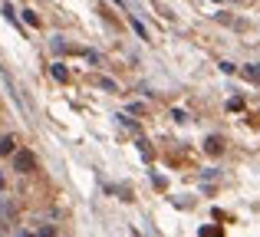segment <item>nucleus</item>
<instances>
[{"label": "nucleus", "instance_id": "obj_1", "mask_svg": "<svg viewBox=\"0 0 260 237\" xmlns=\"http://www.w3.org/2000/svg\"><path fill=\"white\" fill-rule=\"evenodd\" d=\"M10 158H13V172H23V175H30L33 168H37V158H33L30 152H23V148H20V152H13Z\"/></svg>", "mask_w": 260, "mask_h": 237}, {"label": "nucleus", "instance_id": "obj_2", "mask_svg": "<svg viewBox=\"0 0 260 237\" xmlns=\"http://www.w3.org/2000/svg\"><path fill=\"white\" fill-rule=\"evenodd\" d=\"M13 152H17V139H13V135H0V155L7 158V155H13Z\"/></svg>", "mask_w": 260, "mask_h": 237}, {"label": "nucleus", "instance_id": "obj_3", "mask_svg": "<svg viewBox=\"0 0 260 237\" xmlns=\"http://www.w3.org/2000/svg\"><path fill=\"white\" fill-rule=\"evenodd\" d=\"M221 148H224V142L217 139V135H211V139L204 142V152H208V155H221Z\"/></svg>", "mask_w": 260, "mask_h": 237}, {"label": "nucleus", "instance_id": "obj_4", "mask_svg": "<svg viewBox=\"0 0 260 237\" xmlns=\"http://www.w3.org/2000/svg\"><path fill=\"white\" fill-rule=\"evenodd\" d=\"M92 83L99 86V89H106V92H119V86H115L112 79H102V76H99V79H92Z\"/></svg>", "mask_w": 260, "mask_h": 237}, {"label": "nucleus", "instance_id": "obj_5", "mask_svg": "<svg viewBox=\"0 0 260 237\" xmlns=\"http://www.w3.org/2000/svg\"><path fill=\"white\" fill-rule=\"evenodd\" d=\"M244 76H247V79H254V83H260V66H257V63L244 66Z\"/></svg>", "mask_w": 260, "mask_h": 237}, {"label": "nucleus", "instance_id": "obj_6", "mask_svg": "<svg viewBox=\"0 0 260 237\" xmlns=\"http://www.w3.org/2000/svg\"><path fill=\"white\" fill-rule=\"evenodd\" d=\"M53 79H59V83H66V79H70V73L63 70V63H56V66H53Z\"/></svg>", "mask_w": 260, "mask_h": 237}, {"label": "nucleus", "instance_id": "obj_7", "mask_svg": "<svg viewBox=\"0 0 260 237\" xmlns=\"http://www.w3.org/2000/svg\"><path fill=\"white\" fill-rule=\"evenodd\" d=\"M201 237H224V231H221V227H201Z\"/></svg>", "mask_w": 260, "mask_h": 237}, {"label": "nucleus", "instance_id": "obj_8", "mask_svg": "<svg viewBox=\"0 0 260 237\" xmlns=\"http://www.w3.org/2000/svg\"><path fill=\"white\" fill-rule=\"evenodd\" d=\"M23 20H26V23H30V26H40V17H37V13H33V10H23Z\"/></svg>", "mask_w": 260, "mask_h": 237}, {"label": "nucleus", "instance_id": "obj_9", "mask_svg": "<svg viewBox=\"0 0 260 237\" xmlns=\"http://www.w3.org/2000/svg\"><path fill=\"white\" fill-rule=\"evenodd\" d=\"M132 26H135V33H139V37H142V40H148V30H145V26H142V23H139V20H132Z\"/></svg>", "mask_w": 260, "mask_h": 237}, {"label": "nucleus", "instance_id": "obj_10", "mask_svg": "<svg viewBox=\"0 0 260 237\" xmlns=\"http://www.w3.org/2000/svg\"><path fill=\"white\" fill-rule=\"evenodd\" d=\"M37 237H56V231H53V227L46 224V227H40V231H37Z\"/></svg>", "mask_w": 260, "mask_h": 237}, {"label": "nucleus", "instance_id": "obj_11", "mask_svg": "<svg viewBox=\"0 0 260 237\" xmlns=\"http://www.w3.org/2000/svg\"><path fill=\"white\" fill-rule=\"evenodd\" d=\"M17 237H30V234H26V231H20V234H17Z\"/></svg>", "mask_w": 260, "mask_h": 237}]
</instances>
